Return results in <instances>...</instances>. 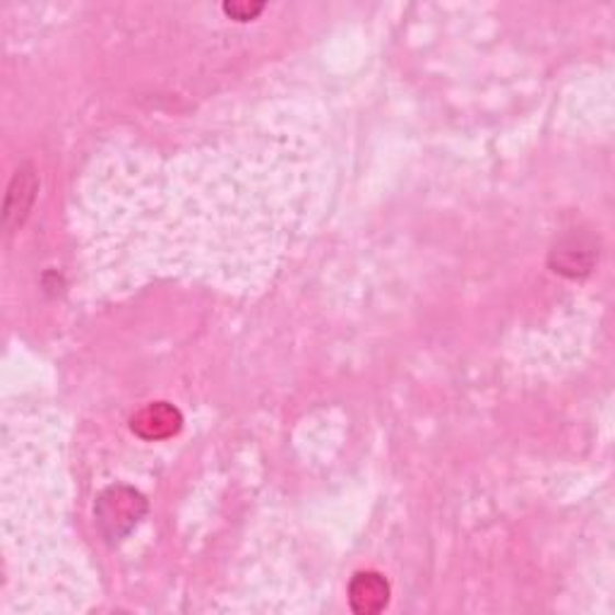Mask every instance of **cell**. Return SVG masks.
<instances>
[{
	"mask_svg": "<svg viewBox=\"0 0 615 615\" xmlns=\"http://www.w3.org/2000/svg\"><path fill=\"white\" fill-rule=\"evenodd\" d=\"M147 510L145 498L133 491L128 486H111L96 500V524L104 532L109 542H121L123 536H128L135 524L143 520Z\"/></svg>",
	"mask_w": 615,
	"mask_h": 615,
	"instance_id": "cell-1",
	"label": "cell"
},
{
	"mask_svg": "<svg viewBox=\"0 0 615 615\" xmlns=\"http://www.w3.org/2000/svg\"><path fill=\"white\" fill-rule=\"evenodd\" d=\"M36 187H39V183H36V175H34L32 167H22L15 173V179H12L10 191H8V200H5V226H8V229L22 224L24 217L30 215Z\"/></svg>",
	"mask_w": 615,
	"mask_h": 615,
	"instance_id": "cell-5",
	"label": "cell"
},
{
	"mask_svg": "<svg viewBox=\"0 0 615 615\" xmlns=\"http://www.w3.org/2000/svg\"><path fill=\"white\" fill-rule=\"evenodd\" d=\"M599 260V248L592 236L570 234L550 250V267L562 277H586Z\"/></svg>",
	"mask_w": 615,
	"mask_h": 615,
	"instance_id": "cell-2",
	"label": "cell"
},
{
	"mask_svg": "<svg viewBox=\"0 0 615 615\" xmlns=\"http://www.w3.org/2000/svg\"><path fill=\"white\" fill-rule=\"evenodd\" d=\"M349 604L358 615H375L390 604V584L380 572H358L349 584Z\"/></svg>",
	"mask_w": 615,
	"mask_h": 615,
	"instance_id": "cell-4",
	"label": "cell"
},
{
	"mask_svg": "<svg viewBox=\"0 0 615 615\" xmlns=\"http://www.w3.org/2000/svg\"><path fill=\"white\" fill-rule=\"evenodd\" d=\"M133 433L140 435L143 441H164L181 431L183 417L181 411L167 405V401H157V405H147L140 409L130 421Z\"/></svg>",
	"mask_w": 615,
	"mask_h": 615,
	"instance_id": "cell-3",
	"label": "cell"
},
{
	"mask_svg": "<svg viewBox=\"0 0 615 615\" xmlns=\"http://www.w3.org/2000/svg\"><path fill=\"white\" fill-rule=\"evenodd\" d=\"M262 8H265L262 3H226L224 5L226 15H231L234 20H241V22L253 20L255 15H260Z\"/></svg>",
	"mask_w": 615,
	"mask_h": 615,
	"instance_id": "cell-6",
	"label": "cell"
}]
</instances>
